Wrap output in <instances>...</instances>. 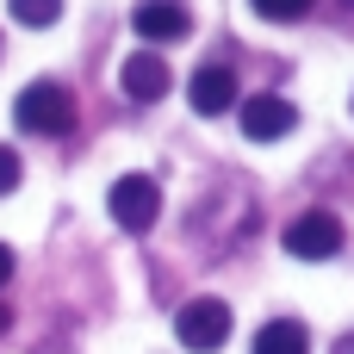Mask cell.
I'll list each match as a JSON object with an SVG mask.
<instances>
[{"instance_id":"cell-15","label":"cell","mask_w":354,"mask_h":354,"mask_svg":"<svg viewBox=\"0 0 354 354\" xmlns=\"http://www.w3.org/2000/svg\"><path fill=\"white\" fill-rule=\"evenodd\" d=\"M0 330H6V305H0Z\"/></svg>"},{"instance_id":"cell-6","label":"cell","mask_w":354,"mask_h":354,"mask_svg":"<svg viewBox=\"0 0 354 354\" xmlns=\"http://www.w3.org/2000/svg\"><path fill=\"white\" fill-rule=\"evenodd\" d=\"M118 87H124L137 106H156V100L168 93V62H162L156 50H137V56H124V68H118Z\"/></svg>"},{"instance_id":"cell-5","label":"cell","mask_w":354,"mask_h":354,"mask_svg":"<svg viewBox=\"0 0 354 354\" xmlns=\"http://www.w3.org/2000/svg\"><path fill=\"white\" fill-rule=\"evenodd\" d=\"M292 124H299L292 100H280V93H249V100H243V131H249L255 143H274V137H286Z\"/></svg>"},{"instance_id":"cell-11","label":"cell","mask_w":354,"mask_h":354,"mask_svg":"<svg viewBox=\"0 0 354 354\" xmlns=\"http://www.w3.org/2000/svg\"><path fill=\"white\" fill-rule=\"evenodd\" d=\"M249 6H255L261 19H274V25H292V19H305L317 0H249Z\"/></svg>"},{"instance_id":"cell-8","label":"cell","mask_w":354,"mask_h":354,"mask_svg":"<svg viewBox=\"0 0 354 354\" xmlns=\"http://www.w3.org/2000/svg\"><path fill=\"white\" fill-rule=\"evenodd\" d=\"M131 25L149 37V44H174V37H187V6L180 0H137V12H131Z\"/></svg>"},{"instance_id":"cell-2","label":"cell","mask_w":354,"mask_h":354,"mask_svg":"<svg viewBox=\"0 0 354 354\" xmlns=\"http://www.w3.org/2000/svg\"><path fill=\"white\" fill-rule=\"evenodd\" d=\"M174 336H180V348H193V354H218L230 342V305H224V299H193V305H180Z\"/></svg>"},{"instance_id":"cell-14","label":"cell","mask_w":354,"mask_h":354,"mask_svg":"<svg viewBox=\"0 0 354 354\" xmlns=\"http://www.w3.org/2000/svg\"><path fill=\"white\" fill-rule=\"evenodd\" d=\"M336 354H354V330H348V336H336Z\"/></svg>"},{"instance_id":"cell-13","label":"cell","mask_w":354,"mask_h":354,"mask_svg":"<svg viewBox=\"0 0 354 354\" xmlns=\"http://www.w3.org/2000/svg\"><path fill=\"white\" fill-rule=\"evenodd\" d=\"M6 280H12V249L0 243V286H6Z\"/></svg>"},{"instance_id":"cell-9","label":"cell","mask_w":354,"mask_h":354,"mask_svg":"<svg viewBox=\"0 0 354 354\" xmlns=\"http://www.w3.org/2000/svg\"><path fill=\"white\" fill-rule=\"evenodd\" d=\"M255 354H311V336H305V324H261L255 330Z\"/></svg>"},{"instance_id":"cell-10","label":"cell","mask_w":354,"mask_h":354,"mask_svg":"<svg viewBox=\"0 0 354 354\" xmlns=\"http://www.w3.org/2000/svg\"><path fill=\"white\" fill-rule=\"evenodd\" d=\"M6 12L25 25V31H50L62 19V0H6Z\"/></svg>"},{"instance_id":"cell-12","label":"cell","mask_w":354,"mask_h":354,"mask_svg":"<svg viewBox=\"0 0 354 354\" xmlns=\"http://www.w3.org/2000/svg\"><path fill=\"white\" fill-rule=\"evenodd\" d=\"M19 168H25V162H19V149H6V143H0V193H12V187H19Z\"/></svg>"},{"instance_id":"cell-1","label":"cell","mask_w":354,"mask_h":354,"mask_svg":"<svg viewBox=\"0 0 354 354\" xmlns=\"http://www.w3.org/2000/svg\"><path fill=\"white\" fill-rule=\"evenodd\" d=\"M12 118H19L25 137H68L75 131V93L62 81H31L12 100Z\"/></svg>"},{"instance_id":"cell-3","label":"cell","mask_w":354,"mask_h":354,"mask_svg":"<svg viewBox=\"0 0 354 354\" xmlns=\"http://www.w3.org/2000/svg\"><path fill=\"white\" fill-rule=\"evenodd\" d=\"M280 243H286V255H299V261H330V255L342 249V218H336V212H299V218L280 230Z\"/></svg>"},{"instance_id":"cell-7","label":"cell","mask_w":354,"mask_h":354,"mask_svg":"<svg viewBox=\"0 0 354 354\" xmlns=\"http://www.w3.org/2000/svg\"><path fill=\"white\" fill-rule=\"evenodd\" d=\"M187 100H193V112L218 118V112H230V106H236V75H230L224 62H205V68H193Z\"/></svg>"},{"instance_id":"cell-4","label":"cell","mask_w":354,"mask_h":354,"mask_svg":"<svg viewBox=\"0 0 354 354\" xmlns=\"http://www.w3.org/2000/svg\"><path fill=\"white\" fill-rule=\"evenodd\" d=\"M106 205H112V218H118L124 230H149V224L162 218V187H156L149 174H118L112 193H106Z\"/></svg>"}]
</instances>
